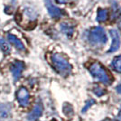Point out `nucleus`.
Returning a JSON list of instances; mask_svg holds the SVG:
<instances>
[{"label":"nucleus","instance_id":"nucleus-1","mask_svg":"<svg viewBox=\"0 0 121 121\" xmlns=\"http://www.w3.org/2000/svg\"><path fill=\"white\" fill-rule=\"evenodd\" d=\"M89 71L96 80L103 84L108 85L112 82V78L110 77V75L108 73L106 69L98 61L91 63L89 67Z\"/></svg>","mask_w":121,"mask_h":121},{"label":"nucleus","instance_id":"nucleus-2","mask_svg":"<svg viewBox=\"0 0 121 121\" xmlns=\"http://www.w3.org/2000/svg\"><path fill=\"white\" fill-rule=\"evenodd\" d=\"M52 62L55 71L61 76H68L71 71V65L64 56L55 53L52 56Z\"/></svg>","mask_w":121,"mask_h":121},{"label":"nucleus","instance_id":"nucleus-3","mask_svg":"<svg viewBox=\"0 0 121 121\" xmlns=\"http://www.w3.org/2000/svg\"><path fill=\"white\" fill-rule=\"evenodd\" d=\"M87 39L89 43L92 45H103L108 41V37L102 27H93L92 29L88 32L87 34Z\"/></svg>","mask_w":121,"mask_h":121},{"label":"nucleus","instance_id":"nucleus-4","mask_svg":"<svg viewBox=\"0 0 121 121\" xmlns=\"http://www.w3.org/2000/svg\"><path fill=\"white\" fill-rule=\"evenodd\" d=\"M109 34L112 38V43L110 45L109 50L108 51V52H114L119 49L120 47V35L118 34V32L116 30H110L109 31Z\"/></svg>","mask_w":121,"mask_h":121},{"label":"nucleus","instance_id":"nucleus-5","mask_svg":"<svg viewBox=\"0 0 121 121\" xmlns=\"http://www.w3.org/2000/svg\"><path fill=\"white\" fill-rule=\"evenodd\" d=\"M46 7L48 9L50 15L53 18H60L62 15V11L60 10V8H58L57 6H55L50 0H46Z\"/></svg>","mask_w":121,"mask_h":121},{"label":"nucleus","instance_id":"nucleus-6","mask_svg":"<svg viewBox=\"0 0 121 121\" xmlns=\"http://www.w3.org/2000/svg\"><path fill=\"white\" fill-rule=\"evenodd\" d=\"M17 98H18V100L20 101V103L22 105H26L28 103V92L25 89H21L20 91H18V94H17Z\"/></svg>","mask_w":121,"mask_h":121},{"label":"nucleus","instance_id":"nucleus-7","mask_svg":"<svg viewBox=\"0 0 121 121\" xmlns=\"http://www.w3.org/2000/svg\"><path fill=\"white\" fill-rule=\"evenodd\" d=\"M60 30H61V32H62L63 34H65L68 37L72 36L73 33H74V28H73V26L70 25L69 24H64V23L61 24V25H60Z\"/></svg>","mask_w":121,"mask_h":121},{"label":"nucleus","instance_id":"nucleus-8","mask_svg":"<svg viewBox=\"0 0 121 121\" xmlns=\"http://www.w3.org/2000/svg\"><path fill=\"white\" fill-rule=\"evenodd\" d=\"M7 38H8V41H9V42H11L13 44H15V46L17 49H19V50H24V45H23V43H22L21 41L19 40V39H17L15 36H14L13 35H8Z\"/></svg>","mask_w":121,"mask_h":121},{"label":"nucleus","instance_id":"nucleus-9","mask_svg":"<svg viewBox=\"0 0 121 121\" xmlns=\"http://www.w3.org/2000/svg\"><path fill=\"white\" fill-rule=\"evenodd\" d=\"M108 12L106 9H99L98 11V14H97V18L96 20L98 22H104L108 19Z\"/></svg>","mask_w":121,"mask_h":121},{"label":"nucleus","instance_id":"nucleus-10","mask_svg":"<svg viewBox=\"0 0 121 121\" xmlns=\"http://www.w3.org/2000/svg\"><path fill=\"white\" fill-rule=\"evenodd\" d=\"M112 68L117 72H121V55L114 58L112 61Z\"/></svg>","mask_w":121,"mask_h":121},{"label":"nucleus","instance_id":"nucleus-11","mask_svg":"<svg viewBox=\"0 0 121 121\" xmlns=\"http://www.w3.org/2000/svg\"><path fill=\"white\" fill-rule=\"evenodd\" d=\"M41 114H42V106H41V105H37V106L35 108V109L33 110V112L31 113V115H30L31 119L38 118V117L41 116Z\"/></svg>","mask_w":121,"mask_h":121},{"label":"nucleus","instance_id":"nucleus-12","mask_svg":"<svg viewBox=\"0 0 121 121\" xmlns=\"http://www.w3.org/2000/svg\"><path fill=\"white\" fill-rule=\"evenodd\" d=\"M23 71V63L22 62H15V66H14V75L15 76V78H18L20 73Z\"/></svg>","mask_w":121,"mask_h":121},{"label":"nucleus","instance_id":"nucleus-13","mask_svg":"<svg viewBox=\"0 0 121 121\" xmlns=\"http://www.w3.org/2000/svg\"><path fill=\"white\" fill-rule=\"evenodd\" d=\"M92 91H93V93H94L95 95H97L98 97H101L105 94V90H103L99 86H95V87L93 88Z\"/></svg>","mask_w":121,"mask_h":121},{"label":"nucleus","instance_id":"nucleus-14","mask_svg":"<svg viewBox=\"0 0 121 121\" xmlns=\"http://www.w3.org/2000/svg\"><path fill=\"white\" fill-rule=\"evenodd\" d=\"M0 46H1V48L5 52H8L9 51V47L7 45V43H5V41L2 40V39H0Z\"/></svg>","mask_w":121,"mask_h":121},{"label":"nucleus","instance_id":"nucleus-15","mask_svg":"<svg viewBox=\"0 0 121 121\" xmlns=\"http://www.w3.org/2000/svg\"><path fill=\"white\" fill-rule=\"evenodd\" d=\"M94 103H95L94 99H90V100L87 102V104L85 105V107L82 108V112H85V111L87 110V109H88V108H90V107H91L92 104H94Z\"/></svg>","mask_w":121,"mask_h":121},{"label":"nucleus","instance_id":"nucleus-16","mask_svg":"<svg viewBox=\"0 0 121 121\" xmlns=\"http://www.w3.org/2000/svg\"><path fill=\"white\" fill-rule=\"evenodd\" d=\"M115 14H116L117 18L119 21H121V9L117 5V8L115 9Z\"/></svg>","mask_w":121,"mask_h":121},{"label":"nucleus","instance_id":"nucleus-17","mask_svg":"<svg viewBox=\"0 0 121 121\" xmlns=\"http://www.w3.org/2000/svg\"><path fill=\"white\" fill-rule=\"evenodd\" d=\"M116 90H117V91L119 93V94H121V84H119L118 86H117Z\"/></svg>","mask_w":121,"mask_h":121},{"label":"nucleus","instance_id":"nucleus-18","mask_svg":"<svg viewBox=\"0 0 121 121\" xmlns=\"http://www.w3.org/2000/svg\"><path fill=\"white\" fill-rule=\"evenodd\" d=\"M117 118H118V121H121V108H120V110H119V113H118Z\"/></svg>","mask_w":121,"mask_h":121}]
</instances>
